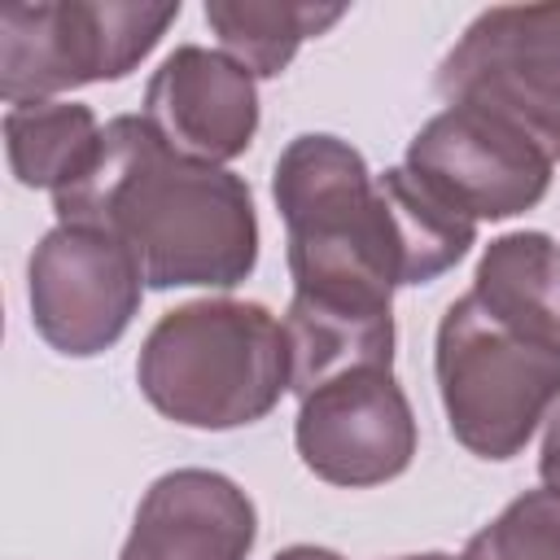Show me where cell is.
<instances>
[{"label": "cell", "mask_w": 560, "mask_h": 560, "mask_svg": "<svg viewBox=\"0 0 560 560\" xmlns=\"http://www.w3.org/2000/svg\"><path fill=\"white\" fill-rule=\"evenodd\" d=\"M52 210L57 223L122 245L149 289H236L258 262L249 184L175 153L144 114L101 127L88 166L52 192Z\"/></svg>", "instance_id": "1"}, {"label": "cell", "mask_w": 560, "mask_h": 560, "mask_svg": "<svg viewBox=\"0 0 560 560\" xmlns=\"http://www.w3.org/2000/svg\"><path fill=\"white\" fill-rule=\"evenodd\" d=\"M289 232L293 293L341 306H385L407 284L398 219L381 175L337 136H293L271 171Z\"/></svg>", "instance_id": "2"}, {"label": "cell", "mask_w": 560, "mask_h": 560, "mask_svg": "<svg viewBox=\"0 0 560 560\" xmlns=\"http://www.w3.org/2000/svg\"><path fill=\"white\" fill-rule=\"evenodd\" d=\"M153 411L188 429H241L289 389V337L262 302L201 298L166 311L136 359Z\"/></svg>", "instance_id": "3"}, {"label": "cell", "mask_w": 560, "mask_h": 560, "mask_svg": "<svg viewBox=\"0 0 560 560\" xmlns=\"http://www.w3.org/2000/svg\"><path fill=\"white\" fill-rule=\"evenodd\" d=\"M433 368L455 442L481 459L521 455L560 407V350L512 332L472 293L446 306Z\"/></svg>", "instance_id": "4"}, {"label": "cell", "mask_w": 560, "mask_h": 560, "mask_svg": "<svg viewBox=\"0 0 560 560\" xmlns=\"http://www.w3.org/2000/svg\"><path fill=\"white\" fill-rule=\"evenodd\" d=\"M179 18V0H44L0 13L4 105L52 101L57 92L127 79Z\"/></svg>", "instance_id": "5"}, {"label": "cell", "mask_w": 560, "mask_h": 560, "mask_svg": "<svg viewBox=\"0 0 560 560\" xmlns=\"http://www.w3.org/2000/svg\"><path fill=\"white\" fill-rule=\"evenodd\" d=\"M438 92L446 105L477 109L560 162V0L477 13L442 57Z\"/></svg>", "instance_id": "6"}, {"label": "cell", "mask_w": 560, "mask_h": 560, "mask_svg": "<svg viewBox=\"0 0 560 560\" xmlns=\"http://www.w3.org/2000/svg\"><path fill=\"white\" fill-rule=\"evenodd\" d=\"M144 280L122 245L92 228L57 223L31 254L26 302L35 332L70 359L109 350L140 311Z\"/></svg>", "instance_id": "7"}, {"label": "cell", "mask_w": 560, "mask_h": 560, "mask_svg": "<svg viewBox=\"0 0 560 560\" xmlns=\"http://www.w3.org/2000/svg\"><path fill=\"white\" fill-rule=\"evenodd\" d=\"M293 442L319 481L363 490L407 472L416 455V411L394 368H354L302 398Z\"/></svg>", "instance_id": "8"}, {"label": "cell", "mask_w": 560, "mask_h": 560, "mask_svg": "<svg viewBox=\"0 0 560 560\" xmlns=\"http://www.w3.org/2000/svg\"><path fill=\"white\" fill-rule=\"evenodd\" d=\"M551 166L556 162L521 131L455 105L433 114L407 144V171L472 223L512 219L538 206L547 197Z\"/></svg>", "instance_id": "9"}, {"label": "cell", "mask_w": 560, "mask_h": 560, "mask_svg": "<svg viewBox=\"0 0 560 560\" xmlns=\"http://www.w3.org/2000/svg\"><path fill=\"white\" fill-rule=\"evenodd\" d=\"M144 122L184 158L232 162L258 131L254 74L228 52L179 44L144 88Z\"/></svg>", "instance_id": "10"}, {"label": "cell", "mask_w": 560, "mask_h": 560, "mask_svg": "<svg viewBox=\"0 0 560 560\" xmlns=\"http://www.w3.org/2000/svg\"><path fill=\"white\" fill-rule=\"evenodd\" d=\"M254 534V503L232 477L175 468L144 490L118 560H245Z\"/></svg>", "instance_id": "11"}, {"label": "cell", "mask_w": 560, "mask_h": 560, "mask_svg": "<svg viewBox=\"0 0 560 560\" xmlns=\"http://www.w3.org/2000/svg\"><path fill=\"white\" fill-rule=\"evenodd\" d=\"M284 337L289 389L298 398L354 368H394V315L385 306H341L293 293Z\"/></svg>", "instance_id": "12"}, {"label": "cell", "mask_w": 560, "mask_h": 560, "mask_svg": "<svg viewBox=\"0 0 560 560\" xmlns=\"http://www.w3.org/2000/svg\"><path fill=\"white\" fill-rule=\"evenodd\" d=\"M468 293L512 332L560 350V245L547 232L494 236Z\"/></svg>", "instance_id": "13"}, {"label": "cell", "mask_w": 560, "mask_h": 560, "mask_svg": "<svg viewBox=\"0 0 560 560\" xmlns=\"http://www.w3.org/2000/svg\"><path fill=\"white\" fill-rule=\"evenodd\" d=\"M346 18V4L311 0H210L206 22L219 35L223 52L241 61L254 79H276L293 52Z\"/></svg>", "instance_id": "14"}, {"label": "cell", "mask_w": 560, "mask_h": 560, "mask_svg": "<svg viewBox=\"0 0 560 560\" xmlns=\"http://www.w3.org/2000/svg\"><path fill=\"white\" fill-rule=\"evenodd\" d=\"M101 140L96 114L79 101H31L4 109V153L22 188H66Z\"/></svg>", "instance_id": "15"}, {"label": "cell", "mask_w": 560, "mask_h": 560, "mask_svg": "<svg viewBox=\"0 0 560 560\" xmlns=\"http://www.w3.org/2000/svg\"><path fill=\"white\" fill-rule=\"evenodd\" d=\"M459 560H560V490H525L481 525Z\"/></svg>", "instance_id": "16"}, {"label": "cell", "mask_w": 560, "mask_h": 560, "mask_svg": "<svg viewBox=\"0 0 560 560\" xmlns=\"http://www.w3.org/2000/svg\"><path fill=\"white\" fill-rule=\"evenodd\" d=\"M538 477L560 490V407L547 416V433H542V451H538Z\"/></svg>", "instance_id": "17"}, {"label": "cell", "mask_w": 560, "mask_h": 560, "mask_svg": "<svg viewBox=\"0 0 560 560\" xmlns=\"http://www.w3.org/2000/svg\"><path fill=\"white\" fill-rule=\"evenodd\" d=\"M271 560H341V556H337V551H328V547H315V542H298V547L276 551Z\"/></svg>", "instance_id": "18"}, {"label": "cell", "mask_w": 560, "mask_h": 560, "mask_svg": "<svg viewBox=\"0 0 560 560\" xmlns=\"http://www.w3.org/2000/svg\"><path fill=\"white\" fill-rule=\"evenodd\" d=\"M398 560H455V556H442V551H424V556H398Z\"/></svg>", "instance_id": "19"}]
</instances>
